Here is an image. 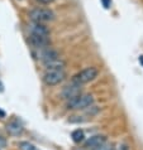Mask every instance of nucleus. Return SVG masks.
<instances>
[{
	"label": "nucleus",
	"mask_w": 143,
	"mask_h": 150,
	"mask_svg": "<svg viewBox=\"0 0 143 150\" xmlns=\"http://www.w3.org/2000/svg\"><path fill=\"white\" fill-rule=\"evenodd\" d=\"M29 43L36 49H43V48H47L51 44V40H49V37L29 34Z\"/></svg>",
	"instance_id": "423d86ee"
},
{
	"label": "nucleus",
	"mask_w": 143,
	"mask_h": 150,
	"mask_svg": "<svg viewBox=\"0 0 143 150\" xmlns=\"http://www.w3.org/2000/svg\"><path fill=\"white\" fill-rule=\"evenodd\" d=\"M28 30L31 34L34 35H42V37H49V29L42 23L32 22L28 25Z\"/></svg>",
	"instance_id": "0eeeda50"
},
{
	"label": "nucleus",
	"mask_w": 143,
	"mask_h": 150,
	"mask_svg": "<svg viewBox=\"0 0 143 150\" xmlns=\"http://www.w3.org/2000/svg\"><path fill=\"white\" fill-rule=\"evenodd\" d=\"M37 1L41 3V4H51L54 1V0H37Z\"/></svg>",
	"instance_id": "f3484780"
},
{
	"label": "nucleus",
	"mask_w": 143,
	"mask_h": 150,
	"mask_svg": "<svg viewBox=\"0 0 143 150\" xmlns=\"http://www.w3.org/2000/svg\"><path fill=\"white\" fill-rule=\"evenodd\" d=\"M104 143H107V137H105L104 135H94V136H91L90 139L86 140L85 148H87V149H94V148L99 146V145H102Z\"/></svg>",
	"instance_id": "9b49d317"
},
{
	"label": "nucleus",
	"mask_w": 143,
	"mask_h": 150,
	"mask_svg": "<svg viewBox=\"0 0 143 150\" xmlns=\"http://www.w3.org/2000/svg\"><path fill=\"white\" fill-rule=\"evenodd\" d=\"M138 61H139V63L143 66V56H141V57H139V59H138Z\"/></svg>",
	"instance_id": "6ab92c4d"
},
{
	"label": "nucleus",
	"mask_w": 143,
	"mask_h": 150,
	"mask_svg": "<svg viewBox=\"0 0 143 150\" xmlns=\"http://www.w3.org/2000/svg\"><path fill=\"white\" fill-rule=\"evenodd\" d=\"M19 150H39L34 144L29 143V141H20L18 144Z\"/></svg>",
	"instance_id": "f8f14e48"
},
{
	"label": "nucleus",
	"mask_w": 143,
	"mask_h": 150,
	"mask_svg": "<svg viewBox=\"0 0 143 150\" xmlns=\"http://www.w3.org/2000/svg\"><path fill=\"white\" fill-rule=\"evenodd\" d=\"M43 64H44L46 71H48V69H65V67H66V62L64 59H61L60 57L44 62Z\"/></svg>",
	"instance_id": "9d476101"
},
{
	"label": "nucleus",
	"mask_w": 143,
	"mask_h": 150,
	"mask_svg": "<svg viewBox=\"0 0 143 150\" xmlns=\"http://www.w3.org/2000/svg\"><path fill=\"white\" fill-rule=\"evenodd\" d=\"M4 91V85H3V82L0 81V92H3Z\"/></svg>",
	"instance_id": "a211bd4d"
},
{
	"label": "nucleus",
	"mask_w": 143,
	"mask_h": 150,
	"mask_svg": "<svg viewBox=\"0 0 143 150\" xmlns=\"http://www.w3.org/2000/svg\"><path fill=\"white\" fill-rule=\"evenodd\" d=\"M66 78L64 69H48L43 74V81L47 86H56Z\"/></svg>",
	"instance_id": "20e7f679"
},
{
	"label": "nucleus",
	"mask_w": 143,
	"mask_h": 150,
	"mask_svg": "<svg viewBox=\"0 0 143 150\" xmlns=\"http://www.w3.org/2000/svg\"><path fill=\"white\" fill-rule=\"evenodd\" d=\"M98 73H99V71L95 67H87L75 74L72 77V82L79 83V85H84V83H87L92 80H95L98 77Z\"/></svg>",
	"instance_id": "7ed1b4c3"
},
{
	"label": "nucleus",
	"mask_w": 143,
	"mask_h": 150,
	"mask_svg": "<svg viewBox=\"0 0 143 150\" xmlns=\"http://www.w3.org/2000/svg\"><path fill=\"white\" fill-rule=\"evenodd\" d=\"M71 137H72V140L75 141V143H81V141L84 140V137H85V134H84L82 130L77 129V130H75L72 134H71Z\"/></svg>",
	"instance_id": "ddd939ff"
},
{
	"label": "nucleus",
	"mask_w": 143,
	"mask_h": 150,
	"mask_svg": "<svg viewBox=\"0 0 143 150\" xmlns=\"http://www.w3.org/2000/svg\"><path fill=\"white\" fill-rule=\"evenodd\" d=\"M5 146H6V140L4 139L3 136H0V150H1V149H4Z\"/></svg>",
	"instance_id": "2eb2a0df"
},
{
	"label": "nucleus",
	"mask_w": 143,
	"mask_h": 150,
	"mask_svg": "<svg viewBox=\"0 0 143 150\" xmlns=\"http://www.w3.org/2000/svg\"><path fill=\"white\" fill-rule=\"evenodd\" d=\"M91 150H115V148H114V145H113V144H107V143H104V144L99 145V146H96V148L91 149Z\"/></svg>",
	"instance_id": "4468645a"
},
{
	"label": "nucleus",
	"mask_w": 143,
	"mask_h": 150,
	"mask_svg": "<svg viewBox=\"0 0 143 150\" xmlns=\"http://www.w3.org/2000/svg\"><path fill=\"white\" fill-rule=\"evenodd\" d=\"M6 131L9 132L10 135H13V136H18L24 131L23 124L20 122L18 119L11 120V121H9L8 125H6Z\"/></svg>",
	"instance_id": "6e6552de"
},
{
	"label": "nucleus",
	"mask_w": 143,
	"mask_h": 150,
	"mask_svg": "<svg viewBox=\"0 0 143 150\" xmlns=\"http://www.w3.org/2000/svg\"><path fill=\"white\" fill-rule=\"evenodd\" d=\"M94 105V97L91 95H79L77 97L67 101V109L70 110H85Z\"/></svg>",
	"instance_id": "f03ea898"
},
{
	"label": "nucleus",
	"mask_w": 143,
	"mask_h": 150,
	"mask_svg": "<svg viewBox=\"0 0 143 150\" xmlns=\"http://www.w3.org/2000/svg\"><path fill=\"white\" fill-rule=\"evenodd\" d=\"M102 3H103V5H104V8H110V5H112V0H102Z\"/></svg>",
	"instance_id": "dca6fc26"
},
{
	"label": "nucleus",
	"mask_w": 143,
	"mask_h": 150,
	"mask_svg": "<svg viewBox=\"0 0 143 150\" xmlns=\"http://www.w3.org/2000/svg\"><path fill=\"white\" fill-rule=\"evenodd\" d=\"M60 56H58V53L54 51V49L52 48H43V49H39V52H38V54H37V58L38 59H41L42 62H47V61H51V59H54V58H58Z\"/></svg>",
	"instance_id": "1a4fd4ad"
},
{
	"label": "nucleus",
	"mask_w": 143,
	"mask_h": 150,
	"mask_svg": "<svg viewBox=\"0 0 143 150\" xmlns=\"http://www.w3.org/2000/svg\"><path fill=\"white\" fill-rule=\"evenodd\" d=\"M29 19L32 22H36V23H48V22H52L54 19V13L53 10H51L49 8H36V9H32L29 11Z\"/></svg>",
	"instance_id": "f257e3e1"
},
{
	"label": "nucleus",
	"mask_w": 143,
	"mask_h": 150,
	"mask_svg": "<svg viewBox=\"0 0 143 150\" xmlns=\"http://www.w3.org/2000/svg\"><path fill=\"white\" fill-rule=\"evenodd\" d=\"M82 85H79V83L71 82L70 85H67L64 90H62V97L65 100H72L75 97H77L79 95L82 93Z\"/></svg>",
	"instance_id": "39448f33"
}]
</instances>
